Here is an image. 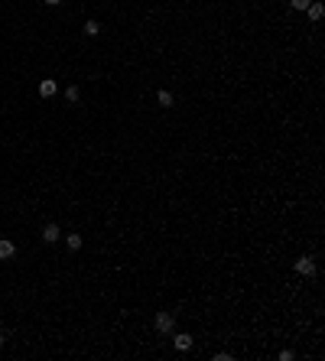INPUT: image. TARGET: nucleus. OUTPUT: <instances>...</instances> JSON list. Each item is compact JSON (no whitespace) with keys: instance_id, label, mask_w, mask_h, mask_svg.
Listing matches in <instances>:
<instances>
[{"instance_id":"nucleus-11","label":"nucleus","mask_w":325,"mask_h":361,"mask_svg":"<svg viewBox=\"0 0 325 361\" xmlns=\"http://www.w3.org/2000/svg\"><path fill=\"white\" fill-rule=\"evenodd\" d=\"M289 3H293V10H306L312 0H289Z\"/></svg>"},{"instance_id":"nucleus-3","label":"nucleus","mask_w":325,"mask_h":361,"mask_svg":"<svg viewBox=\"0 0 325 361\" xmlns=\"http://www.w3.org/2000/svg\"><path fill=\"white\" fill-rule=\"evenodd\" d=\"M296 270H299V274H306V277H312V274H316V260H312V257L296 260Z\"/></svg>"},{"instance_id":"nucleus-13","label":"nucleus","mask_w":325,"mask_h":361,"mask_svg":"<svg viewBox=\"0 0 325 361\" xmlns=\"http://www.w3.org/2000/svg\"><path fill=\"white\" fill-rule=\"evenodd\" d=\"M59 3H62V0H46V7H59Z\"/></svg>"},{"instance_id":"nucleus-5","label":"nucleus","mask_w":325,"mask_h":361,"mask_svg":"<svg viewBox=\"0 0 325 361\" xmlns=\"http://www.w3.org/2000/svg\"><path fill=\"white\" fill-rule=\"evenodd\" d=\"M16 254V247H13V241H0V260H10Z\"/></svg>"},{"instance_id":"nucleus-12","label":"nucleus","mask_w":325,"mask_h":361,"mask_svg":"<svg viewBox=\"0 0 325 361\" xmlns=\"http://www.w3.org/2000/svg\"><path fill=\"white\" fill-rule=\"evenodd\" d=\"M65 98H69V101H72V104H75V101H78V88H75V85H72V88H69V91H65Z\"/></svg>"},{"instance_id":"nucleus-7","label":"nucleus","mask_w":325,"mask_h":361,"mask_svg":"<svg viewBox=\"0 0 325 361\" xmlns=\"http://www.w3.org/2000/svg\"><path fill=\"white\" fill-rule=\"evenodd\" d=\"M65 244H69V251H78L81 247V235H65Z\"/></svg>"},{"instance_id":"nucleus-8","label":"nucleus","mask_w":325,"mask_h":361,"mask_svg":"<svg viewBox=\"0 0 325 361\" xmlns=\"http://www.w3.org/2000/svg\"><path fill=\"white\" fill-rule=\"evenodd\" d=\"M156 101H160L162 108H172V101H176V98H172L169 91H160V94H156Z\"/></svg>"},{"instance_id":"nucleus-4","label":"nucleus","mask_w":325,"mask_h":361,"mask_svg":"<svg viewBox=\"0 0 325 361\" xmlns=\"http://www.w3.org/2000/svg\"><path fill=\"white\" fill-rule=\"evenodd\" d=\"M42 238L52 244V241H59V238H62V231H59V225H46V228H42Z\"/></svg>"},{"instance_id":"nucleus-14","label":"nucleus","mask_w":325,"mask_h":361,"mask_svg":"<svg viewBox=\"0 0 325 361\" xmlns=\"http://www.w3.org/2000/svg\"><path fill=\"white\" fill-rule=\"evenodd\" d=\"M0 348H3V335H0Z\"/></svg>"},{"instance_id":"nucleus-9","label":"nucleus","mask_w":325,"mask_h":361,"mask_svg":"<svg viewBox=\"0 0 325 361\" xmlns=\"http://www.w3.org/2000/svg\"><path fill=\"white\" fill-rule=\"evenodd\" d=\"M306 10H309V16H312V20H322V13H325V10H322V3H309Z\"/></svg>"},{"instance_id":"nucleus-2","label":"nucleus","mask_w":325,"mask_h":361,"mask_svg":"<svg viewBox=\"0 0 325 361\" xmlns=\"http://www.w3.org/2000/svg\"><path fill=\"white\" fill-rule=\"evenodd\" d=\"M55 91H59L55 79H42V81H39V98H52Z\"/></svg>"},{"instance_id":"nucleus-1","label":"nucleus","mask_w":325,"mask_h":361,"mask_svg":"<svg viewBox=\"0 0 325 361\" xmlns=\"http://www.w3.org/2000/svg\"><path fill=\"white\" fill-rule=\"evenodd\" d=\"M156 329H160V332H172V329H176L172 313H156Z\"/></svg>"},{"instance_id":"nucleus-6","label":"nucleus","mask_w":325,"mask_h":361,"mask_svg":"<svg viewBox=\"0 0 325 361\" xmlns=\"http://www.w3.org/2000/svg\"><path fill=\"white\" fill-rule=\"evenodd\" d=\"M176 348H179V352H189V348H192V335H186V332L176 335Z\"/></svg>"},{"instance_id":"nucleus-10","label":"nucleus","mask_w":325,"mask_h":361,"mask_svg":"<svg viewBox=\"0 0 325 361\" xmlns=\"http://www.w3.org/2000/svg\"><path fill=\"white\" fill-rule=\"evenodd\" d=\"M98 30H101L98 20H88V23H85V33H88V36H98Z\"/></svg>"}]
</instances>
